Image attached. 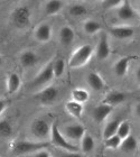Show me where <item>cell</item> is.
Returning <instances> with one entry per match:
<instances>
[{
  "label": "cell",
  "mask_w": 140,
  "mask_h": 157,
  "mask_svg": "<svg viewBox=\"0 0 140 157\" xmlns=\"http://www.w3.org/2000/svg\"><path fill=\"white\" fill-rule=\"evenodd\" d=\"M48 144L44 141H28V140H18L15 141L10 146V153L13 156H23L26 154H34L36 151H42L47 148Z\"/></svg>",
  "instance_id": "obj_1"
},
{
  "label": "cell",
  "mask_w": 140,
  "mask_h": 157,
  "mask_svg": "<svg viewBox=\"0 0 140 157\" xmlns=\"http://www.w3.org/2000/svg\"><path fill=\"white\" fill-rule=\"evenodd\" d=\"M93 47L90 44H84L75 49L72 53L71 57L69 61V65L72 69H78L84 66L86 63L90 61L92 54H93Z\"/></svg>",
  "instance_id": "obj_2"
},
{
  "label": "cell",
  "mask_w": 140,
  "mask_h": 157,
  "mask_svg": "<svg viewBox=\"0 0 140 157\" xmlns=\"http://www.w3.org/2000/svg\"><path fill=\"white\" fill-rule=\"evenodd\" d=\"M32 11L27 6H18L10 13L9 21L13 27L24 29L30 24Z\"/></svg>",
  "instance_id": "obj_3"
},
{
  "label": "cell",
  "mask_w": 140,
  "mask_h": 157,
  "mask_svg": "<svg viewBox=\"0 0 140 157\" xmlns=\"http://www.w3.org/2000/svg\"><path fill=\"white\" fill-rule=\"evenodd\" d=\"M49 141L53 146H55L57 148H61L65 151H78V147L74 144L70 143L66 139L63 134L59 130V126L56 122H53L51 124V132H49Z\"/></svg>",
  "instance_id": "obj_4"
},
{
  "label": "cell",
  "mask_w": 140,
  "mask_h": 157,
  "mask_svg": "<svg viewBox=\"0 0 140 157\" xmlns=\"http://www.w3.org/2000/svg\"><path fill=\"white\" fill-rule=\"evenodd\" d=\"M30 132L39 141L45 140L46 138H49L51 124L43 118H36L30 124Z\"/></svg>",
  "instance_id": "obj_5"
},
{
  "label": "cell",
  "mask_w": 140,
  "mask_h": 157,
  "mask_svg": "<svg viewBox=\"0 0 140 157\" xmlns=\"http://www.w3.org/2000/svg\"><path fill=\"white\" fill-rule=\"evenodd\" d=\"M57 98H59V89L53 85L46 86L35 95L36 100L43 105H53L57 100Z\"/></svg>",
  "instance_id": "obj_6"
},
{
  "label": "cell",
  "mask_w": 140,
  "mask_h": 157,
  "mask_svg": "<svg viewBox=\"0 0 140 157\" xmlns=\"http://www.w3.org/2000/svg\"><path fill=\"white\" fill-rule=\"evenodd\" d=\"M61 132H62L63 136H64L69 141L70 140L80 141L86 131H85V128L83 127L82 124H66L65 127L62 129Z\"/></svg>",
  "instance_id": "obj_7"
},
{
  "label": "cell",
  "mask_w": 140,
  "mask_h": 157,
  "mask_svg": "<svg viewBox=\"0 0 140 157\" xmlns=\"http://www.w3.org/2000/svg\"><path fill=\"white\" fill-rule=\"evenodd\" d=\"M54 78L53 75V70H52V63H48L46 66L43 67V70L35 76L33 80L34 86H42V85L48 84L49 82Z\"/></svg>",
  "instance_id": "obj_8"
},
{
  "label": "cell",
  "mask_w": 140,
  "mask_h": 157,
  "mask_svg": "<svg viewBox=\"0 0 140 157\" xmlns=\"http://www.w3.org/2000/svg\"><path fill=\"white\" fill-rule=\"evenodd\" d=\"M136 15L137 13L131 6L130 1H122L121 6L117 9V16L121 21H131Z\"/></svg>",
  "instance_id": "obj_9"
},
{
  "label": "cell",
  "mask_w": 140,
  "mask_h": 157,
  "mask_svg": "<svg viewBox=\"0 0 140 157\" xmlns=\"http://www.w3.org/2000/svg\"><path fill=\"white\" fill-rule=\"evenodd\" d=\"M110 53L111 48L109 40H108V36L103 34L96 45V48H95V56L99 61H105L110 56Z\"/></svg>",
  "instance_id": "obj_10"
},
{
  "label": "cell",
  "mask_w": 140,
  "mask_h": 157,
  "mask_svg": "<svg viewBox=\"0 0 140 157\" xmlns=\"http://www.w3.org/2000/svg\"><path fill=\"white\" fill-rule=\"evenodd\" d=\"M109 32L114 38L117 39H129L134 37V29L131 26L122 25V26H112L109 28Z\"/></svg>",
  "instance_id": "obj_11"
},
{
  "label": "cell",
  "mask_w": 140,
  "mask_h": 157,
  "mask_svg": "<svg viewBox=\"0 0 140 157\" xmlns=\"http://www.w3.org/2000/svg\"><path fill=\"white\" fill-rule=\"evenodd\" d=\"M35 38L40 43H47L52 38V27L47 23H43L36 27L34 32Z\"/></svg>",
  "instance_id": "obj_12"
},
{
  "label": "cell",
  "mask_w": 140,
  "mask_h": 157,
  "mask_svg": "<svg viewBox=\"0 0 140 157\" xmlns=\"http://www.w3.org/2000/svg\"><path fill=\"white\" fill-rule=\"evenodd\" d=\"M112 108H113V107H111V105H105V103H101V105H96V107L93 109V111H92V118H93V120H94L95 122H98V124L103 122L111 113Z\"/></svg>",
  "instance_id": "obj_13"
},
{
  "label": "cell",
  "mask_w": 140,
  "mask_h": 157,
  "mask_svg": "<svg viewBox=\"0 0 140 157\" xmlns=\"http://www.w3.org/2000/svg\"><path fill=\"white\" fill-rule=\"evenodd\" d=\"M38 61H39V56L34 51H32V49L24 51L19 56L20 65L23 66V67H25V69L35 66L38 63Z\"/></svg>",
  "instance_id": "obj_14"
},
{
  "label": "cell",
  "mask_w": 140,
  "mask_h": 157,
  "mask_svg": "<svg viewBox=\"0 0 140 157\" xmlns=\"http://www.w3.org/2000/svg\"><path fill=\"white\" fill-rule=\"evenodd\" d=\"M131 59H132V56H124V57H121L120 59H118L113 65L114 74L119 78H122V76L126 75L128 72V69H129V65H130Z\"/></svg>",
  "instance_id": "obj_15"
},
{
  "label": "cell",
  "mask_w": 140,
  "mask_h": 157,
  "mask_svg": "<svg viewBox=\"0 0 140 157\" xmlns=\"http://www.w3.org/2000/svg\"><path fill=\"white\" fill-rule=\"evenodd\" d=\"M74 37H75V34L72 27L67 26V25L61 27L59 38V43H61L63 46L71 45L72 43H73V40H74Z\"/></svg>",
  "instance_id": "obj_16"
},
{
  "label": "cell",
  "mask_w": 140,
  "mask_h": 157,
  "mask_svg": "<svg viewBox=\"0 0 140 157\" xmlns=\"http://www.w3.org/2000/svg\"><path fill=\"white\" fill-rule=\"evenodd\" d=\"M126 98H127V95H126V93H123V92L111 91L105 95V98L102 103H105V105H111V107H113V105L122 103V102L126 100Z\"/></svg>",
  "instance_id": "obj_17"
},
{
  "label": "cell",
  "mask_w": 140,
  "mask_h": 157,
  "mask_svg": "<svg viewBox=\"0 0 140 157\" xmlns=\"http://www.w3.org/2000/svg\"><path fill=\"white\" fill-rule=\"evenodd\" d=\"M86 82H88L89 86L93 90V91H101L103 86H104V81L103 78H101L100 74L95 72H91L89 73L88 76H86Z\"/></svg>",
  "instance_id": "obj_18"
},
{
  "label": "cell",
  "mask_w": 140,
  "mask_h": 157,
  "mask_svg": "<svg viewBox=\"0 0 140 157\" xmlns=\"http://www.w3.org/2000/svg\"><path fill=\"white\" fill-rule=\"evenodd\" d=\"M20 85H21L20 76L15 72L9 73L7 76V92L9 94H13L20 89Z\"/></svg>",
  "instance_id": "obj_19"
},
{
  "label": "cell",
  "mask_w": 140,
  "mask_h": 157,
  "mask_svg": "<svg viewBox=\"0 0 140 157\" xmlns=\"http://www.w3.org/2000/svg\"><path fill=\"white\" fill-rule=\"evenodd\" d=\"M65 6V2L64 1H61V0H49L45 3V13L48 15V16H54V15H57L59 13L62 11V9Z\"/></svg>",
  "instance_id": "obj_20"
},
{
  "label": "cell",
  "mask_w": 140,
  "mask_h": 157,
  "mask_svg": "<svg viewBox=\"0 0 140 157\" xmlns=\"http://www.w3.org/2000/svg\"><path fill=\"white\" fill-rule=\"evenodd\" d=\"M65 110L66 112L69 113L70 116H72L73 118H76V119H80L83 115V110H84V107L81 103H78V102H74L70 100L65 103Z\"/></svg>",
  "instance_id": "obj_21"
},
{
  "label": "cell",
  "mask_w": 140,
  "mask_h": 157,
  "mask_svg": "<svg viewBox=\"0 0 140 157\" xmlns=\"http://www.w3.org/2000/svg\"><path fill=\"white\" fill-rule=\"evenodd\" d=\"M122 151L124 153H134L138 149V141L134 136H128L127 138H124L123 140H121L120 147H119Z\"/></svg>",
  "instance_id": "obj_22"
},
{
  "label": "cell",
  "mask_w": 140,
  "mask_h": 157,
  "mask_svg": "<svg viewBox=\"0 0 140 157\" xmlns=\"http://www.w3.org/2000/svg\"><path fill=\"white\" fill-rule=\"evenodd\" d=\"M71 100L74 102H78V103H81V105H84L85 102L89 101L90 99V93H89L85 89L81 88H76L74 89L71 93Z\"/></svg>",
  "instance_id": "obj_23"
},
{
  "label": "cell",
  "mask_w": 140,
  "mask_h": 157,
  "mask_svg": "<svg viewBox=\"0 0 140 157\" xmlns=\"http://www.w3.org/2000/svg\"><path fill=\"white\" fill-rule=\"evenodd\" d=\"M94 147H95L94 138L92 137L90 134L85 132L84 136L81 139V151L84 154H90V153H92V151H94Z\"/></svg>",
  "instance_id": "obj_24"
},
{
  "label": "cell",
  "mask_w": 140,
  "mask_h": 157,
  "mask_svg": "<svg viewBox=\"0 0 140 157\" xmlns=\"http://www.w3.org/2000/svg\"><path fill=\"white\" fill-rule=\"evenodd\" d=\"M83 30L88 35H95V34L101 30V25L96 20L89 19L83 24Z\"/></svg>",
  "instance_id": "obj_25"
},
{
  "label": "cell",
  "mask_w": 140,
  "mask_h": 157,
  "mask_svg": "<svg viewBox=\"0 0 140 157\" xmlns=\"http://www.w3.org/2000/svg\"><path fill=\"white\" fill-rule=\"evenodd\" d=\"M119 124H120L119 119H113V120L107 122V124L104 126V129H103V139H107V138L117 134V129Z\"/></svg>",
  "instance_id": "obj_26"
},
{
  "label": "cell",
  "mask_w": 140,
  "mask_h": 157,
  "mask_svg": "<svg viewBox=\"0 0 140 157\" xmlns=\"http://www.w3.org/2000/svg\"><path fill=\"white\" fill-rule=\"evenodd\" d=\"M115 135L120 138L121 140H123L124 138H127L128 136L131 135V124L126 120L120 121V124H119L118 129H117V134Z\"/></svg>",
  "instance_id": "obj_27"
},
{
  "label": "cell",
  "mask_w": 140,
  "mask_h": 157,
  "mask_svg": "<svg viewBox=\"0 0 140 157\" xmlns=\"http://www.w3.org/2000/svg\"><path fill=\"white\" fill-rule=\"evenodd\" d=\"M52 70L54 78H61L65 72V62L64 59H59L52 63Z\"/></svg>",
  "instance_id": "obj_28"
},
{
  "label": "cell",
  "mask_w": 140,
  "mask_h": 157,
  "mask_svg": "<svg viewBox=\"0 0 140 157\" xmlns=\"http://www.w3.org/2000/svg\"><path fill=\"white\" fill-rule=\"evenodd\" d=\"M69 13L73 17H82L88 13V9L82 3H74L69 8Z\"/></svg>",
  "instance_id": "obj_29"
},
{
  "label": "cell",
  "mask_w": 140,
  "mask_h": 157,
  "mask_svg": "<svg viewBox=\"0 0 140 157\" xmlns=\"http://www.w3.org/2000/svg\"><path fill=\"white\" fill-rule=\"evenodd\" d=\"M13 135V126L7 119L0 120V137H10Z\"/></svg>",
  "instance_id": "obj_30"
},
{
  "label": "cell",
  "mask_w": 140,
  "mask_h": 157,
  "mask_svg": "<svg viewBox=\"0 0 140 157\" xmlns=\"http://www.w3.org/2000/svg\"><path fill=\"white\" fill-rule=\"evenodd\" d=\"M120 144H121V139L118 137L117 135H113V136L104 139V147L107 149L115 151V149H118V148L120 147Z\"/></svg>",
  "instance_id": "obj_31"
},
{
  "label": "cell",
  "mask_w": 140,
  "mask_h": 157,
  "mask_svg": "<svg viewBox=\"0 0 140 157\" xmlns=\"http://www.w3.org/2000/svg\"><path fill=\"white\" fill-rule=\"evenodd\" d=\"M122 0H104L102 1V7L104 9H118L121 6Z\"/></svg>",
  "instance_id": "obj_32"
},
{
  "label": "cell",
  "mask_w": 140,
  "mask_h": 157,
  "mask_svg": "<svg viewBox=\"0 0 140 157\" xmlns=\"http://www.w3.org/2000/svg\"><path fill=\"white\" fill-rule=\"evenodd\" d=\"M61 157H84L81 153L78 151H63Z\"/></svg>",
  "instance_id": "obj_33"
},
{
  "label": "cell",
  "mask_w": 140,
  "mask_h": 157,
  "mask_svg": "<svg viewBox=\"0 0 140 157\" xmlns=\"http://www.w3.org/2000/svg\"><path fill=\"white\" fill-rule=\"evenodd\" d=\"M33 157H52L51 153L48 151H46V149H42V151H38L34 153Z\"/></svg>",
  "instance_id": "obj_34"
},
{
  "label": "cell",
  "mask_w": 140,
  "mask_h": 157,
  "mask_svg": "<svg viewBox=\"0 0 140 157\" xmlns=\"http://www.w3.org/2000/svg\"><path fill=\"white\" fill-rule=\"evenodd\" d=\"M7 109V101L3 99H0V116L2 115V112Z\"/></svg>",
  "instance_id": "obj_35"
},
{
  "label": "cell",
  "mask_w": 140,
  "mask_h": 157,
  "mask_svg": "<svg viewBox=\"0 0 140 157\" xmlns=\"http://www.w3.org/2000/svg\"><path fill=\"white\" fill-rule=\"evenodd\" d=\"M139 108H140L139 103H137V105H134V116L137 118H139Z\"/></svg>",
  "instance_id": "obj_36"
},
{
  "label": "cell",
  "mask_w": 140,
  "mask_h": 157,
  "mask_svg": "<svg viewBox=\"0 0 140 157\" xmlns=\"http://www.w3.org/2000/svg\"><path fill=\"white\" fill-rule=\"evenodd\" d=\"M2 62H3V59H2V56L0 55V65H1V64H2Z\"/></svg>",
  "instance_id": "obj_37"
},
{
  "label": "cell",
  "mask_w": 140,
  "mask_h": 157,
  "mask_svg": "<svg viewBox=\"0 0 140 157\" xmlns=\"http://www.w3.org/2000/svg\"><path fill=\"white\" fill-rule=\"evenodd\" d=\"M98 157H99V156H98Z\"/></svg>",
  "instance_id": "obj_38"
}]
</instances>
